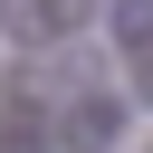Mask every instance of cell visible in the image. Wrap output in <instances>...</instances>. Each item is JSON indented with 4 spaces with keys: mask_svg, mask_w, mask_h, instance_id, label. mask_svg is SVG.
<instances>
[{
    "mask_svg": "<svg viewBox=\"0 0 153 153\" xmlns=\"http://www.w3.org/2000/svg\"><path fill=\"white\" fill-rule=\"evenodd\" d=\"M115 124H124V105H115V96L96 86V96H86V105L67 115V143H96V153H105V143H115Z\"/></svg>",
    "mask_w": 153,
    "mask_h": 153,
    "instance_id": "1",
    "label": "cell"
},
{
    "mask_svg": "<svg viewBox=\"0 0 153 153\" xmlns=\"http://www.w3.org/2000/svg\"><path fill=\"white\" fill-rule=\"evenodd\" d=\"M38 86H76V96H96V86H105V48H57V67H48Z\"/></svg>",
    "mask_w": 153,
    "mask_h": 153,
    "instance_id": "2",
    "label": "cell"
},
{
    "mask_svg": "<svg viewBox=\"0 0 153 153\" xmlns=\"http://www.w3.org/2000/svg\"><path fill=\"white\" fill-rule=\"evenodd\" d=\"M96 19V0H38V10H19L10 29H29V38H57V29H86Z\"/></svg>",
    "mask_w": 153,
    "mask_h": 153,
    "instance_id": "3",
    "label": "cell"
},
{
    "mask_svg": "<svg viewBox=\"0 0 153 153\" xmlns=\"http://www.w3.org/2000/svg\"><path fill=\"white\" fill-rule=\"evenodd\" d=\"M115 38L134 57H153V0H115Z\"/></svg>",
    "mask_w": 153,
    "mask_h": 153,
    "instance_id": "4",
    "label": "cell"
},
{
    "mask_svg": "<svg viewBox=\"0 0 153 153\" xmlns=\"http://www.w3.org/2000/svg\"><path fill=\"white\" fill-rule=\"evenodd\" d=\"M134 105H153V57H134Z\"/></svg>",
    "mask_w": 153,
    "mask_h": 153,
    "instance_id": "5",
    "label": "cell"
},
{
    "mask_svg": "<svg viewBox=\"0 0 153 153\" xmlns=\"http://www.w3.org/2000/svg\"><path fill=\"white\" fill-rule=\"evenodd\" d=\"M10 19H19V0H0V29H10Z\"/></svg>",
    "mask_w": 153,
    "mask_h": 153,
    "instance_id": "6",
    "label": "cell"
}]
</instances>
